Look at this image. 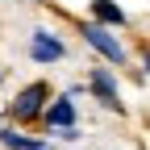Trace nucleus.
Masks as SVG:
<instances>
[{"mask_svg": "<svg viewBox=\"0 0 150 150\" xmlns=\"http://www.w3.org/2000/svg\"><path fill=\"white\" fill-rule=\"evenodd\" d=\"M88 88H92V96H96L104 108H112V112H125V104H121V92H117V79H112L104 67H100V71H92Z\"/></svg>", "mask_w": 150, "mask_h": 150, "instance_id": "obj_3", "label": "nucleus"}, {"mask_svg": "<svg viewBox=\"0 0 150 150\" xmlns=\"http://www.w3.org/2000/svg\"><path fill=\"white\" fill-rule=\"evenodd\" d=\"M146 71H150V50H146Z\"/></svg>", "mask_w": 150, "mask_h": 150, "instance_id": "obj_8", "label": "nucleus"}, {"mask_svg": "<svg viewBox=\"0 0 150 150\" xmlns=\"http://www.w3.org/2000/svg\"><path fill=\"white\" fill-rule=\"evenodd\" d=\"M29 54H33V63H59L63 54H67V46H63L54 33H46V29H33V38H29Z\"/></svg>", "mask_w": 150, "mask_h": 150, "instance_id": "obj_4", "label": "nucleus"}, {"mask_svg": "<svg viewBox=\"0 0 150 150\" xmlns=\"http://www.w3.org/2000/svg\"><path fill=\"white\" fill-rule=\"evenodd\" d=\"M79 33H83V42H88L92 50H100V54H104L108 63H125V46H121V42H117V38H112L100 21H88Z\"/></svg>", "mask_w": 150, "mask_h": 150, "instance_id": "obj_2", "label": "nucleus"}, {"mask_svg": "<svg viewBox=\"0 0 150 150\" xmlns=\"http://www.w3.org/2000/svg\"><path fill=\"white\" fill-rule=\"evenodd\" d=\"M0 146H8V150H50L46 142L25 138V134H17V129H0Z\"/></svg>", "mask_w": 150, "mask_h": 150, "instance_id": "obj_7", "label": "nucleus"}, {"mask_svg": "<svg viewBox=\"0 0 150 150\" xmlns=\"http://www.w3.org/2000/svg\"><path fill=\"white\" fill-rule=\"evenodd\" d=\"M42 117H46V125H50V129H67V125H75V104H71V92H67V96H59V100H46Z\"/></svg>", "mask_w": 150, "mask_h": 150, "instance_id": "obj_5", "label": "nucleus"}, {"mask_svg": "<svg viewBox=\"0 0 150 150\" xmlns=\"http://www.w3.org/2000/svg\"><path fill=\"white\" fill-rule=\"evenodd\" d=\"M46 100H50V83L38 79V83H29V88L17 92V100H13L8 112H13L17 121H38V117H42V108H46Z\"/></svg>", "mask_w": 150, "mask_h": 150, "instance_id": "obj_1", "label": "nucleus"}, {"mask_svg": "<svg viewBox=\"0 0 150 150\" xmlns=\"http://www.w3.org/2000/svg\"><path fill=\"white\" fill-rule=\"evenodd\" d=\"M0 79H4V75H0Z\"/></svg>", "mask_w": 150, "mask_h": 150, "instance_id": "obj_9", "label": "nucleus"}, {"mask_svg": "<svg viewBox=\"0 0 150 150\" xmlns=\"http://www.w3.org/2000/svg\"><path fill=\"white\" fill-rule=\"evenodd\" d=\"M92 21H100V25H125V13H121V4H112V0H92Z\"/></svg>", "mask_w": 150, "mask_h": 150, "instance_id": "obj_6", "label": "nucleus"}]
</instances>
